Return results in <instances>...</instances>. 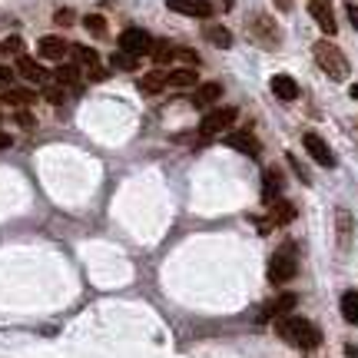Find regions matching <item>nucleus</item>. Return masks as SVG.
Instances as JSON below:
<instances>
[{
	"instance_id": "dca6fc26",
	"label": "nucleus",
	"mask_w": 358,
	"mask_h": 358,
	"mask_svg": "<svg viewBox=\"0 0 358 358\" xmlns=\"http://www.w3.org/2000/svg\"><path fill=\"white\" fill-rule=\"evenodd\" d=\"M206 40L213 43V47H219V50H229L232 47V34H229V27H222V24H206Z\"/></svg>"
},
{
	"instance_id": "1a4fd4ad",
	"label": "nucleus",
	"mask_w": 358,
	"mask_h": 358,
	"mask_svg": "<svg viewBox=\"0 0 358 358\" xmlns=\"http://www.w3.org/2000/svg\"><path fill=\"white\" fill-rule=\"evenodd\" d=\"M166 7L176 13H186V17H196V20L213 17V3L209 0H166Z\"/></svg>"
},
{
	"instance_id": "c756f323",
	"label": "nucleus",
	"mask_w": 358,
	"mask_h": 358,
	"mask_svg": "<svg viewBox=\"0 0 358 358\" xmlns=\"http://www.w3.org/2000/svg\"><path fill=\"white\" fill-rule=\"evenodd\" d=\"M43 100H47V103H53V106H60V103L66 100L64 87H60V83H53V87H43Z\"/></svg>"
},
{
	"instance_id": "ddd939ff",
	"label": "nucleus",
	"mask_w": 358,
	"mask_h": 358,
	"mask_svg": "<svg viewBox=\"0 0 358 358\" xmlns=\"http://www.w3.org/2000/svg\"><path fill=\"white\" fill-rule=\"evenodd\" d=\"M17 73L30 83H47V70L34 60V57H17Z\"/></svg>"
},
{
	"instance_id": "2f4dec72",
	"label": "nucleus",
	"mask_w": 358,
	"mask_h": 358,
	"mask_svg": "<svg viewBox=\"0 0 358 358\" xmlns=\"http://www.w3.org/2000/svg\"><path fill=\"white\" fill-rule=\"evenodd\" d=\"M10 87H13V70L0 64V90H10Z\"/></svg>"
},
{
	"instance_id": "6e6552de",
	"label": "nucleus",
	"mask_w": 358,
	"mask_h": 358,
	"mask_svg": "<svg viewBox=\"0 0 358 358\" xmlns=\"http://www.w3.org/2000/svg\"><path fill=\"white\" fill-rule=\"evenodd\" d=\"M308 13L315 17V24L322 27V34L332 37L338 24H335V10H332V0H308Z\"/></svg>"
},
{
	"instance_id": "5701e85b",
	"label": "nucleus",
	"mask_w": 358,
	"mask_h": 358,
	"mask_svg": "<svg viewBox=\"0 0 358 358\" xmlns=\"http://www.w3.org/2000/svg\"><path fill=\"white\" fill-rule=\"evenodd\" d=\"M3 100L10 103V106H17V110H24V106H30V103L37 100V96H34V93H30V90H3Z\"/></svg>"
},
{
	"instance_id": "58836bf2",
	"label": "nucleus",
	"mask_w": 358,
	"mask_h": 358,
	"mask_svg": "<svg viewBox=\"0 0 358 358\" xmlns=\"http://www.w3.org/2000/svg\"><path fill=\"white\" fill-rule=\"evenodd\" d=\"M355 136H358V120H355Z\"/></svg>"
},
{
	"instance_id": "473e14b6",
	"label": "nucleus",
	"mask_w": 358,
	"mask_h": 358,
	"mask_svg": "<svg viewBox=\"0 0 358 358\" xmlns=\"http://www.w3.org/2000/svg\"><path fill=\"white\" fill-rule=\"evenodd\" d=\"M17 123H20L24 129H34V127H37V120H34L30 113H27V110H20V113H17Z\"/></svg>"
},
{
	"instance_id": "7c9ffc66",
	"label": "nucleus",
	"mask_w": 358,
	"mask_h": 358,
	"mask_svg": "<svg viewBox=\"0 0 358 358\" xmlns=\"http://www.w3.org/2000/svg\"><path fill=\"white\" fill-rule=\"evenodd\" d=\"M285 159H289V166L295 169V176L302 179V182H308V179H312V176H308V173H306V166H302V159H299V156H295V153H289V156H285Z\"/></svg>"
},
{
	"instance_id": "6ab92c4d",
	"label": "nucleus",
	"mask_w": 358,
	"mask_h": 358,
	"mask_svg": "<svg viewBox=\"0 0 358 358\" xmlns=\"http://www.w3.org/2000/svg\"><path fill=\"white\" fill-rule=\"evenodd\" d=\"M70 53H73V60H77V66L87 73V70H93V66H100V57H96V50L93 47H70Z\"/></svg>"
},
{
	"instance_id": "72a5a7b5",
	"label": "nucleus",
	"mask_w": 358,
	"mask_h": 358,
	"mask_svg": "<svg viewBox=\"0 0 358 358\" xmlns=\"http://www.w3.org/2000/svg\"><path fill=\"white\" fill-rule=\"evenodd\" d=\"M53 20H57L60 27H70V24H73V10H66V7H64V10H57V17H53Z\"/></svg>"
},
{
	"instance_id": "aec40b11",
	"label": "nucleus",
	"mask_w": 358,
	"mask_h": 358,
	"mask_svg": "<svg viewBox=\"0 0 358 358\" xmlns=\"http://www.w3.org/2000/svg\"><path fill=\"white\" fill-rule=\"evenodd\" d=\"M335 226H338V245L348 249V245H352V213H348V209H338V213H335Z\"/></svg>"
},
{
	"instance_id": "7ed1b4c3",
	"label": "nucleus",
	"mask_w": 358,
	"mask_h": 358,
	"mask_svg": "<svg viewBox=\"0 0 358 358\" xmlns=\"http://www.w3.org/2000/svg\"><path fill=\"white\" fill-rule=\"evenodd\" d=\"M312 53H315V64H319L332 80H345V77H348V60H345V53L338 50L332 40H319V43L312 47Z\"/></svg>"
},
{
	"instance_id": "bb28decb",
	"label": "nucleus",
	"mask_w": 358,
	"mask_h": 358,
	"mask_svg": "<svg viewBox=\"0 0 358 358\" xmlns=\"http://www.w3.org/2000/svg\"><path fill=\"white\" fill-rule=\"evenodd\" d=\"M0 57H24V40L7 37L3 43H0Z\"/></svg>"
},
{
	"instance_id": "ea45409f",
	"label": "nucleus",
	"mask_w": 358,
	"mask_h": 358,
	"mask_svg": "<svg viewBox=\"0 0 358 358\" xmlns=\"http://www.w3.org/2000/svg\"><path fill=\"white\" fill-rule=\"evenodd\" d=\"M226 7H232V0H226Z\"/></svg>"
},
{
	"instance_id": "393cba45",
	"label": "nucleus",
	"mask_w": 358,
	"mask_h": 358,
	"mask_svg": "<svg viewBox=\"0 0 358 358\" xmlns=\"http://www.w3.org/2000/svg\"><path fill=\"white\" fill-rule=\"evenodd\" d=\"M163 87H166V73H163V70H156V73H150V77L140 80L143 93H156V90H163Z\"/></svg>"
},
{
	"instance_id": "c85d7f7f",
	"label": "nucleus",
	"mask_w": 358,
	"mask_h": 358,
	"mask_svg": "<svg viewBox=\"0 0 358 358\" xmlns=\"http://www.w3.org/2000/svg\"><path fill=\"white\" fill-rule=\"evenodd\" d=\"M110 64H113L116 70H136V57H129V53L116 50V53H113V60H110Z\"/></svg>"
},
{
	"instance_id": "0eeeda50",
	"label": "nucleus",
	"mask_w": 358,
	"mask_h": 358,
	"mask_svg": "<svg viewBox=\"0 0 358 358\" xmlns=\"http://www.w3.org/2000/svg\"><path fill=\"white\" fill-rule=\"evenodd\" d=\"M302 146H306V153L312 156L319 166H325V169L335 166V153L329 150V143L322 140L319 133H306V136H302Z\"/></svg>"
},
{
	"instance_id": "f3484780",
	"label": "nucleus",
	"mask_w": 358,
	"mask_h": 358,
	"mask_svg": "<svg viewBox=\"0 0 358 358\" xmlns=\"http://www.w3.org/2000/svg\"><path fill=\"white\" fill-rule=\"evenodd\" d=\"M166 87H173V90L196 87V70H192V66H182V70H169V73H166Z\"/></svg>"
},
{
	"instance_id": "4468645a",
	"label": "nucleus",
	"mask_w": 358,
	"mask_h": 358,
	"mask_svg": "<svg viewBox=\"0 0 358 358\" xmlns=\"http://www.w3.org/2000/svg\"><path fill=\"white\" fill-rule=\"evenodd\" d=\"M219 96H222V87H219V83H203V87L192 93V106H196V110H209Z\"/></svg>"
},
{
	"instance_id": "9d476101",
	"label": "nucleus",
	"mask_w": 358,
	"mask_h": 358,
	"mask_svg": "<svg viewBox=\"0 0 358 358\" xmlns=\"http://www.w3.org/2000/svg\"><path fill=\"white\" fill-rule=\"evenodd\" d=\"M226 146H232V150H239V153H245V156H259V140L249 129H232V133H226Z\"/></svg>"
},
{
	"instance_id": "412c9836",
	"label": "nucleus",
	"mask_w": 358,
	"mask_h": 358,
	"mask_svg": "<svg viewBox=\"0 0 358 358\" xmlns=\"http://www.w3.org/2000/svg\"><path fill=\"white\" fill-rule=\"evenodd\" d=\"M80 66H57V73H53V80L60 83V87H70V90H80Z\"/></svg>"
},
{
	"instance_id": "f257e3e1",
	"label": "nucleus",
	"mask_w": 358,
	"mask_h": 358,
	"mask_svg": "<svg viewBox=\"0 0 358 358\" xmlns=\"http://www.w3.org/2000/svg\"><path fill=\"white\" fill-rule=\"evenodd\" d=\"M275 332H279L282 342L302 348V352H312V348L322 345V332L308 319H302V315H282V319H275Z\"/></svg>"
},
{
	"instance_id": "2eb2a0df",
	"label": "nucleus",
	"mask_w": 358,
	"mask_h": 358,
	"mask_svg": "<svg viewBox=\"0 0 358 358\" xmlns=\"http://www.w3.org/2000/svg\"><path fill=\"white\" fill-rule=\"evenodd\" d=\"M268 87H272V93H275V96H279L282 103H292L295 96H299V87H295V80H292V77H285V73L272 77V83H268Z\"/></svg>"
},
{
	"instance_id": "f03ea898",
	"label": "nucleus",
	"mask_w": 358,
	"mask_h": 358,
	"mask_svg": "<svg viewBox=\"0 0 358 358\" xmlns=\"http://www.w3.org/2000/svg\"><path fill=\"white\" fill-rule=\"evenodd\" d=\"M295 272H299V249L292 243H285L268 259V282L272 285H285L289 279H295Z\"/></svg>"
},
{
	"instance_id": "423d86ee",
	"label": "nucleus",
	"mask_w": 358,
	"mask_h": 358,
	"mask_svg": "<svg viewBox=\"0 0 358 358\" xmlns=\"http://www.w3.org/2000/svg\"><path fill=\"white\" fill-rule=\"evenodd\" d=\"M236 123V106H219V110H209V113L203 116V136H216V133H222L226 127H232Z\"/></svg>"
},
{
	"instance_id": "e433bc0d",
	"label": "nucleus",
	"mask_w": 358,
	"mask_h": 358,
	"mask_svg": "<svg viewBox=\"0 0 358 358\" xmlns=\"http://www.w3.org/2000/svg\"><path fill=\"white\" fill-rule=\"evenodd\" d=\"M7 146H10V136H7V133H0V150H7Z\"/></svg>"
},
{
	"instance_id": "39448f33",
	"label": "nucleus",
	"mask_w": 358,
	"mask_h": 358,
	"mask_svg": "<svg viewBox=\"0 0 358 358\" xmlns=\"http://www.w3.org/2000/svg\"><path fill=\"white\" fill-rule=\"evenodd\" d=\"M120 50L129 53V57H143V53L153 50V40H150V34H146V30H140V27H129V30H123V34H120Z\"/></svg>"
},
{
	"instance_id": "a211bd4d",
	"label": "nucleus",
	"mask_w": 358,
	"mask_h": 358,
	"mask_svg": "<svg viewBox=\"0 0 358 358\" xmlns=\"http://www.w3.org/2000/svg\"><path fill=\"white\" fill-rule=\"evenodd\" d=\"M289 308H295V295H279V299H272V302L262 308V319H282Z\"/></svg>"
},
{
	"instance_id": "f8f14e48",
	"label": "nucleus",
	"mask_w": 358,
	"mask_h": 358,
	"mask_svg": "<svg viewBox=\"0 0 358 358\" xmlns=\"http://www.w3.org/2000/svg\"><path fill=\"white\" fill-rule=\"evenodd\" d=\"M282 199V169L279 166H268L266 169V186H262V203L272 206Z\"/></svg>"
},
{
	"instance_id": "20e7f679",
	"label": "nucleus",
	"mask_w": 358,
	"mask_h": 358,
	"mask_svg": "<svg viewBox=\"0 0 358 358\" xmlns=\"http://www.w3.org/2000/svg\"><path fill=\"white\" fill-rule=\"evenodd\" d=\"M245 30H249V37L256 40L262 50H275V47L282 43V30L268 13H252L249 24H245Z\"/></svg>"
},
{
	"instance_id": "9b49d317",
	"label": "nucleus",
	"mask_w": 358,
	"mask_h": 358,
	"mask_svg": "<svg viewBox=\"0 0 358 358\" xmlns=\"http://www.w3.org/2000/svg\"><path fill=\"white\" fill-rule=\"evenodd\" d=\"M37 50H40L43 60H57V64H60V60L66 57V50H70V43H66L64 37H40Z\"/></svg>"
},
{
	"instance_id": "a878e982",
	"label": "nucleus",
	"mask_w": 358,
	"mask_h": 358,
	"mask_svg": "<svg viewBox=\"0 0 358 358\" xmlns=\"http://www.w3.org/2000/svg\"><path fill=\"white\" fill-rule=\"evenodd\" d=\"M153 60L156 64H169V60H176V47L173 43H153Z\"/></svg>"
},
{
	"instance_id": "b1692460",
	"label": "nucleus",
	"mask_w": 358,
	"mask_h": 358,
	"mask_svg": "<svg viewBox=\"0 0 358 358\" xmlns=\"http://www.w3.org/2000/svg\"><path fill=\"white\" fill-rule=\"evenodd\" d=\"M342 315H345L348 325H358V292L342 295Z\"/></svg>"
},
{
	"instance_id": "cd10ccee",
	"label": "nucleus",
	"mask_w": 358,
	"mask_h": 358,
	"mask_svg": "<svg viewBox=\"0 0 358 358\" xmlns=\"http://www.w3.org/2000/svg\"><path fill=\"white\" fill-rule=\"evenodd\" d=\"M83 27H87L93 37H103V34H106V20H103L100 13H87V17H83Z\"/></svg>"
},
{
	"instance_id": "c9c22d12",
	"label": "nucleus",
	"mask_w": 358,
	"mask_h": 358,
	"mask_svg": "<svg viewBox=\"0 0 358 358\" xmlns=\"http://www.w3.org/2000/svg\"><path fill=\"white\" fill-rule=\"evenodd\" d=\"M275 7H279L282 13H289V10H292V0H275Z\"/></svg>"
},
{
	"instance_id": "4be33fe9",
	"label": "nucleus",
	"mask_w": 358,
	"mask_h": 358,
	"mask_svg": "<svg viewBox=\"0 0 358 358\" xmlns=\"http://www.w3.org/2000/svg\"><path fill=\"white\" fill-rule=\"evenodd\" d=\"M268 209H272V226H285V222H292V219H295V206L285 203V199L272 203Z\"/></svg>"
},
{
	"instance_id": "4c0bfd02",
	"label": "nucleus",
	"mask_w": 358,
	"mask_h": 358,
	"mask_svg": "<svg viewBox=\"0 0 358 358\" xmlns=\"http://www.w3.org/2000/svg\"><path fill=\"white\" fill-rule=\"evenodd\" d=\"M352 96H355V100H358V83H355V87H352Z\"/></svg>"
},
{
	"instance_id": "f704fd0d",
	"label": "nucleus",
	"mask_w": 358,
	"mask_h": 358,
	"mask_svg": "<svg viewBox=\"0 0 358 358\" xmlns=\"http://www.w3.org/2000/svg\"><path fill=\"white\" fill-rule=\"evenodd\" d=\"M345 13H348V20H352V27L358 30V3H348L345 7Z\"/></svg>"
}]
</instances>
